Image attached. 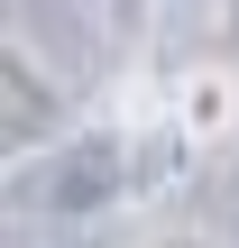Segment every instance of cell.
Here are the masks:
<instances>
[{
  "mask_svg": "<svg viewBox=\"0 0 239 248\" xmlns=\"http://www.w3.org/2000/svg\"><path fill=\"white\" fill-rule=\"evenodd\" d=\"M221 37H230V64H239V0H221Z\"/></svg>",
  "mask_w": 239,
  "mask_h": 248,
  "instance_id": "obj_4",
  "label": "cell"
},
{
  "mask_svg": "<svg viewBox=\"0 0 239 248\" xmlns=\"http://www.w3.org/2000/svg\"><path fill=\"white\" fill-rule=\"evenodd\" d=\"M138 248H230V239H203V230H157V239H138Z\"/></svg>",
  "mask_w": 239,
  "mask_h": 248,
  "instance_id": "obj_3",
  "label": "cell"
},
{
  "mask_svg": "<svg viewBox=\"0 0 239 248\" xmlns=\"http://www.w3.org/2000/svg\"><path fill=\"white\" fill-rule=\"evenodd\" d=\"M138 9H147V0H111V18H120V28H129V18H138Z\"/></svg>",
  "mask_w": 239,
  "mask_h": 248,
  "instance_id": "obj_5",
  "label": "cell"
},
{
  "mask_svg": "<svg viewBox=\"0 0 239 248\" xmlns=\"http://www.w3.org/2000/svg\"><path fill=\"white\" fill-rule=\"evenodd\" d=\"M166 101H175V120L203 138V147H221L239 120V64H203V74H184V83H166Z\"/></svg>",
  "mask_w": 239,
  "mask_h": 248,
  "instance_id": "obj_2",
  "label": "cell"
},
{
  "mask_svg": "<svg viewBox=\"0 0 239 248\" xmlns=\"http://www.w3.org/2000/svg\"><path fill=\"white\" fill-rule=\"evenodd\" d=\"M74 129H83L74 92L46 74V55H37L28 37H9V46H0V147H9V166H28V156L64 147Z\"/></svg>",
  "mask_w": 239,
  "mask_h": 248,
  "instance_id": "obj_1",
  "label": "cell"
}]
</instances>
